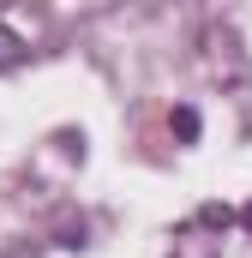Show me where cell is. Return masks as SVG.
I'll return each mask as SVG.
<instances>
[{
	"instance_id": "3",
	"label": "cell",
	"mask_w": 252,
	"mask_h": 258,
	"mask_svg": "<svg viewBox=\"0 0 252 258\" xmlns=\"http://www.w3.org/2000/svg\"><path fill=\"white\" fill-rule=\"evenodd\" d=\"M240 222H246V234H252V204H246V210H240Z\"/></svg>"
},
{
	"instance_id": "1",
	"label": "cell",
	"mask_w": 252,
	"mask_h": 258,
	"mask_svg": "<svg viewBox=\"0 0 252 258\" xmlns=\"http://www.w3.org/2000/svg\"><path fill=\"white\" fill-rule=\"evenodd\" d=\"M18 60H24V36L0 18V72H6V66H18Z\"/></svg>"
},
{
	"instance_id": "2",
	"label": "cell",
	"mask_w": 252,
	"mask_h": 258,
	"mask_svg": "<svg viewBox=\"0 0 252 258\" xmlns=\"http://www.w3.org/2000/svg\"><path fill=\"white\" fill-rule=\"evenodd\" d=\"M174 132H180V138H198V114H192V108H174Z\"/></svg>"
}]
</instances>
